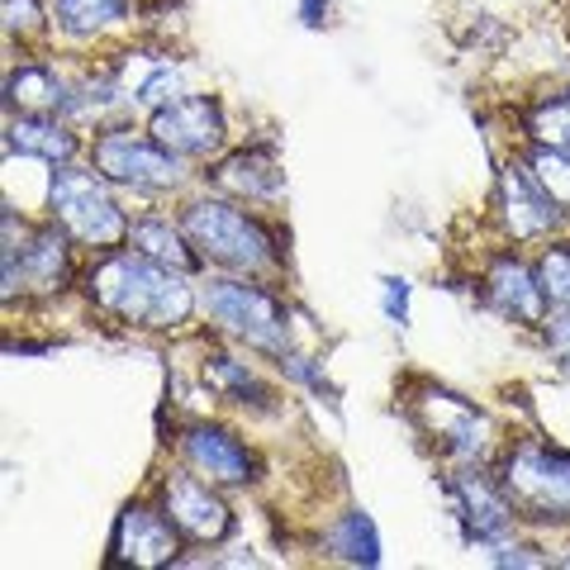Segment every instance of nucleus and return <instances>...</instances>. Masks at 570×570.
Returning a JSON list of instances; mask_svg holds the SVG:
<instances>
[{
    "instance_id": "39448f33",
    "label": "nucleus",
    "mask_w": 570,
    "mask_h": 570,
    "mask_svg": "<svg viewBox=\"0 0 570 570\" xmlns=\"http://www.w3.org/2000/svg\"><path fill=\"white\" fill-rule=\"evenodd\" d=\"M205 309L219 318L228 333L243 337V343L257 347V352L285 356V347H291V324H285V309L276 305V295L262 291V285L209 281L205 285Z\"/></svg>"
},
{
    "instance_id": "aec40b11",
    "label": "nucleus",
    "mask_w": 570,
    "mask_h": 570,
    "mask_svg": "<svg viewBox=\"0 0 570 570\" xmlns=\"http://www.w3.org/2000/svg\"><path fill=\"white\" fill-rule=\"evenodd\" d=\"M52 14L67 33H96L129 14V0H52Z\"/></svg>"
},
{
    "instance_id": "393cba45",
    "label": "nucleus",
    "mask_w": 570,
    "mask_h": 570,
    "mask_svg": "<svg viewBox=\"0 0 570 570\" xmlns=\"http://www.w3.org/2000/svg\"><path fill=\"white\" fill-rule=\"evenodd\" d=\"M171 96H176V71L171 67H157L148 81L138 86V105H148V110H163V105H171Z\"/></svg>"
},
{
    "instance_id": "5701e85b",
    "label": "nucleus",
    "mask_w": 570,
    "mask_h": 570,
    "mask_svg": "<svg viewBox=\"0 0 570 570\" xmlns=\"http://www.w3.org/2000/svg\"><path fill=\"white\" fill-rule=\"evenodd\" d=\"M205 381L214 385V390H224V395H234L238 404H253L247 395H257V400H266V390L247 376V371L238 366V362H228V356H214V362L205 366Z\"/></svg>"
},
{
    "instance_id": "6e6552de",
    "label": "nucleus",
    "mask_w": 570,
    "mask_h": 570,
    "mask_svg": "<svg viewBox=\"0 0 570 570\" xmlns=\"http://www.w3.org/2000/svg\"><path fill=\"white\" fill-rule=\"evenodd\" d=\"M167 499V519L176 523V532L190 542H224L234 519H228L224 499L209 494V480H195V475H171L163 485Z\"/></svg>"
},
{
    "instance_id": "1a4fd4ad",
    "label": "nucleus",
    "mask_w": 570,
    "mask_h": 570,
    "mask_svg": "<svg viewBox=\"0 0 570 570\" xmlns=\"http://www.w3.org/2000/svg\"><path fill=\"white\" fill-rule=\"evenodd\" d=\"M110 561L115 566H167V561H176V523L148 504H129L115 523Z\"/></svg>"
},
{
    "instance_id": "0eeeda50",
    "label": "nucleus",
    "mask_w": 570,
    "mask_h": 570,
    "mask_svg": "<svg viewBox=\"0 0 570 570\" xmlns=\"http://www.w3.org/2000/svg\"><path fill=\"white\" fill-rule=\"evenodd\" d=\"M153 138L176 157H209L224 142V115L209 96L171 100L153 115Z\"/></svg>"
},
{
    "instance_id": "6ab92c4d",
    "label": "nucleus",
    "mask_w": 570,
    "mask_h": 570,
    "mask_svg": "<svg viewBox=\"0 0 570 570\" xmlns=\"http://www.w3.org/2000/svg\"><path fill=\"white\" fill-rule=\"evenodd\" d=\"M328 551L337 561H352V566H376L381 542H376V528H371L366 513H343L337 528L328 532Z\"/></svg>"
},
{
    "instance_id": "ddd939ff",
    "label": "nucleus",
    "mask_w": 570,
    "mask_h": 570,
    "mask_svg": "<svg viewBox=\"0 0 570 570\" xmlns=\"http://www.w3.org/2000/svg\"><path fill=\"white\" fill-rule=\"evenodd\" d=\"M456 509H461V519L471 523V532L480 542H494L499 532H509L513 523V504H509V494L504 485H494V480H485L480 471H461L456 475Z\"/></svg>"
},
{
    "instance_id": "f03ea898",
    "label": "nucleus",
    "mask_w": 570,
    "mask_h": 570,
    "mask_svg": "<svg viewBox=\"0 0 570 570\" xmlns=\"http://www.w3.org/2000/svg\"><path fill=\"white\" fill-rule=\"evenodd\" d=\"M186 238L200 247V257L228 266V272H266L276 266V238L266 234V224L253 219L247 209H234L224 200H200L186 209Z\"/></svg>"
},
{
    "instance_id": "20e7f679",
    "label": "nucleus",
    "mask_w": 570,
    "mask_h": 570,
    "mask_svg": "<svg viewBox=\"0 0 570 570\" xmlns=\"http://www.w3.org/2000/svg\"><path fill=\"white\" fill-rule=\"evenodd\" d=\"M48 200H52V219L86 247H115V243L129 238V224H124L119 205L110 200V190L100 186L96 171H81V167L62 163L58 171H52Z\"/></svg>"
},
{
    "instance_id": "f257e3e1",
    "label": "nucleus",
    "mask_w": 570,
    "mask_h": 570,
    "mask_svg": "<svg viewBox=\"0 0 570 570\" xmlns=\"http://www.w3.org/2000/svg\"><path fill=\"white\" fill-rule=\"evenodd\" d=\"M181 276L186 272H171V266L142 257V253H115L86 276V285H91L96 305L124 318V324L176 328V324H186V314L195 305L190 285Z\"/></svg>"
},
{
    "instance_id": "9d476101",
    "label": "nucleus",
    "mask_w": 570,
    "mask_h": 570,
    "mask_svg": "<svg viewBox=\"0 0 570 570\" xmlns=\"http://www.w3.org/2000/svg\"><path fill=\"white\" fill-rule=\"evenodd\" d=\"M67 281V243L58 238V228H39L14 243V234H6V295H14L20 285L33 291H62Z\"/></svg>"
},
{
    "instance_id": "2eb2a0df",
    "label": "nucleus",
    "mask_w": 570,
    "mask_h": 570,
    "mask_svg": "<svg viewBox=\"0 0 570 570\" xmlns=\"http://www.w3.org/2000/svg\"><path fill=\"white\" fill-rule=\"evenodd\" d=\"M10 148H20L24 157H43V163L52 167H62L77 157V134H67L58 119H48V115H24V119H14L10 124Z\"/></svg>"
},
{
    "instance_id": "9b49d317",
    "label": "nucleus",
    "mask_w": 570,
    "mask_h": 570,
    "mask_svg": "<svg viewBox=\"0 0 570 570\" xmlns=\"http://www.w3.org/2000/svg\"><path fill=\"white\" fill-rule=\"evenodd\" d=\"M181 452L209 485H247L253 480V452L234 433H224V428H209V423L186 428Z\"/></svg>"
},
{
    "instance_id": "dca6fc26",
    "label": "nucleus",
    "mask_w": 570,
    "mask_h": 570,
    "mask_svg": "<svg viewBox=\"0 0 570 570\" xmlns=\"http://www.w3.org/2000/svg\"><path fill=\"white\" fill-rule=\"evenodd\" d=\"M6 91H10V105H20L29 115H58V110H71V100H77L67 91V81L48 67H20Z\"/></svg>"
},
{
    "instance_id": "a211bd4d",
    "label": "nucleus",
    "mask_w": 570,
    "mask_h": 570,
    "mask_svg": "<svg viewBox=\"0 0 570 570\" xmlns=\"http://www.w3.org/2000/svg\"><path fill=\"white\" fill-rule=\"evenodd\" d=\"M129 243L142 257L171 266V272H195V253L186 247V228H171L167 219H138L129 228Z\"/></svg>"
},
{
    "instance_id": "cd10ccee",
    "label": "nucleus",
    "mask_w": 570,
    "mask_h": 570,
    "mask_svg": "<svg viewBox=\"0 0 570 570\" xmlns=\"http://www.w3.org/2000/svg\"><path fill=\"white\" fill-rule=\"evenodd\" d=\"M390 291H385V309H390V318H400L404 324V299H409V291H404V281H385Z\"/></svg>"
},
{
    "instance_id": "423d86ee",
    "label": "nucleus",
    "mask_w": 570,
    "mask_h": 570,
    "mask_svg": "<svg viewBox=\"0 0 570 570\" xmlns=\"http://www.w3.org/2000/svg\"><path fill=\"white\" fill-rule=\"evenodd\" d=\"M96 167L105 181H119V186H134V190H163L176 186V153H167L157 138H138V134H105L96 138Z\"/></svg>"
},
{
    "instance_id": "a878e982",
    "label": "nucleus",
    "mask_w": 570,
    "mask_h": 570,
    "mask_svg": "<svg viewBox=\"0 0 570 570\" xmlns=\"http://www.w3.org/2000/svg\"><path fill=\"white\" fill-rule=\"evenodd\" d=\"M39 24H43V20H39V6H33V0H6V29H10V33H14V29L33 33Z\"/></svg>"
},
{
    "instance_id": "7ed1b4c3",
    "label": "nucleus",
    "mask_w": 570,
    "mask_h": 570,
    "mask_svg": "<svg viewBox=\"0 0 570 570\" xmlns=\"http://www.w3.org/2000/svg\"><path fill=\"white\" fill-rule=\"evenodd\" d=\"M513 513L532 523H570V452L547 442H519L499 471Z\"/></svg>"
},
{
    "instance_id": "bb28decb",
    "label": "nucleus",
    "mask_w": 570,
    "mask_h": 570,
    "mask_svg": "<svg viewBox=\"0 0 570 570\" xmlns=\"http://www.w3.org/2000/svg\"><path fill=\"white\" fill-rule=\"evenodd\" d=\"M547 343L561 362H570V309H557V318L547 324Z\"/></svg>"
},
{
    "instance_id": "4be33fe9",
    "label": "nucleus",
    "mask_w": 570,
    "mask_h": 570,
    "mask_svg": "<svg viewBox=\"0 0 570 570\" xmlns=\"http://www.w3.org/2000/svg\"><path fill=\"white\" fill-rule=\"evenodd\" d=\"M528 171H532V181H538L551 200H557L561 209H570V153L561 148H538L528 157Z\"/></svg>"
},
{
    "instance_id": "412c9836",
    "label": "nucleus",
    "mask_w": 570,
    "mask_h": 570,
    "mask_svg": "<svg viewBox=\"0 0 570 570\" xmlns=\"http://www.w3.org/2000/svg\"><path fill=\"white\" fill-rule=\"evenodd\" d=\"M528 134L538 138L542 148L570 153V96H551V100H542V105H532Z\"/></svg>"
},
{
    "instance_id": "f8f14e48",
    "label": "nucleus",
    "mask_w": 570,
    "mask_h": 570,
    "mask_svg": "<svg viewBox=\"0 0 570 570\" xmlns=\"http://www.w3.org/2000/svg\"><path fill=\"white\" fill-rule=\"evenodd\" d=\"M499 186H504V219L513 228V238H542L561 224V205L532 181L528 167H509Z\"/></svg>"
},
{
    "instance_id": "f3484780",
    "label": "nucleus",
    "mask_w": 570,
    "mask_h": 570,
    "mask_svg": "<svg viewBox=\"0 0 570 570\" xmlns=\"http://www.w3.org/2000/svg\"><path fill=\"white\" fill-rule=\"evenodd\" d=\"M214 181L234 195H247V200H272V195H281L285 176L276 171V163L266 153H238L214 171Z\"/></svg>"
},
{
    "instance_id": "4468645a",
    "label": "nucleus",
    "mask_w": 570,
    "mask_h": 570,
    "mask_svg": "<svg viewBox=\"0 0 570 570\" xmlns=\"http://www.w3.org/2000/svg\"><path fill=\"white\" fill-rule=\"evenodd\" d=\"M485 299L499 309V314H509V318H519V324H542V281L528 272V266H519L513 257H499L494 262V272L485 281Z\"/></svg>"
},
{
    "instance_id": "b1692460",
    "label": "nucleus",
    "mask_w": 570,
    "mask_h": 570,
    "mask_svg": "<svg viewBox=\"0 0 570 570\" xmlns=\"http://www.w3.org/2000/svg\"><path fill=\"white\" fill-rule=\"evenodd\" d=\"M538 281L542 295L557 309H570V247H551V253L538 262Z\"/></svg>"
}]
</instances>
